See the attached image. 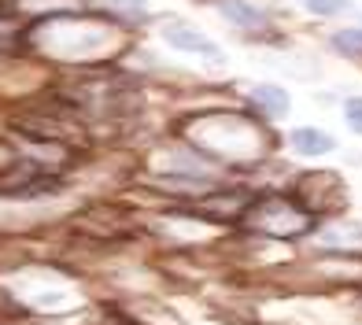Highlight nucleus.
I'll return each instance as SVG.
<instances>
[{"instance_id": "obj_6", "label": "nucleus", "mask_w": 362, "mask_h": 325, "mask_svg": "<svg viewBox=\"0 0 362 325\" xmlns=\"http://www.w3.org/2000/svg\"><path fill=\"white\" fill-rule=\"evenodd\" d=\"M307 8L315 15H340L351 8V0H307Z\"/></svg>"}, {"instance_id": "obj_7", "label": "nucleus", "mask_w": 362, "mask_h": 325, "mask_svg": "<svg viewBox=\"0 0 362 325\" xmlns=\"http://www.w3.org/2000/svg\"><path fill=\"white\" fill-rule=\"evenodd\" d=\"M344 119L351 122L355 134H362V96H351V100L344 104Z\"/></svg>"}, {"instance_id": "obj_3", "label": "nucleus", "mask_w": 362, "mask_h": 325, "mask_svg": "<svg viewBox=\"0 0 362 325\" xmlns=\"http://www.w3.org/2000/svg\"><path fill=\"white\" fill-rule=\"evenodd\" d=\"M292 148L300 152V155H325V152H333L337 148V141L325 134V129H310V126H303V129H296L292 134Z\"/></svg>"}, {"instance_id": "obj_8", "label": "nucleus", "mask_w": 362, "mask_h": 325, "mask_svg": "<svg viewBox=\"0 0 362 325\" xmlns=\"http://www.w3.org/2000/svg\"><path fill=\"white\" fill-rule=\"evenodd\" d=\"M111 4H122V8H134V11H141V8H144L141 0H111Z\"/></svg>"}, {"instance_id": "obj_4", "label": "nucleus", "mask_w": 362, "mask_h": 325, "mask_svg": "<svg viewBox=\"0 0 362 325\" xmlns=\"http://www.w3.org/2000/svg\"><path fill=\"white\" fill-rule=\"evenodd\" d=\"M252 96H255V104H259L262 111H267V115H274V119L288 115V107H292L288 93H285V89H277V85H259Z\"/></svg>"}, {"instance_id": "obj_2", "label": "nucleus", "mask_w": 362, "mask_h": 325, "mask_svg": "<svg viewBox=\"0 0 362 325\" xmlns=\"http://www.w3.org/2000/svg\"><path fill=\"white\" fill-rule=\"evenodd\" d=\"M218 8H222V15L233 26H240V30H262L267 26V15H262L255 4H248V0H218Z\"/></svg>"}, {"instance_id": "obj_5", "label": "nucleus", "mask_w": 362, "mask_h": 325, "mask_svg": "<svg viewBox=\"0 0 362 325\" xmlns=\"http://www.w3.org/2000/svg\"><path fill=\"white\" fill-rule=\"evenodd\" d=\"M333 48H337L340 56L358 59L362 56V30H340V34L333 37Z\"/></svg>"}, {"instance_id": "obj_1", "label": "nucleus", "mask_w": 362, "mask_h": 325, "mask_svg": "<svg viewBox=\"0 0 362 325\" xmlns=\"http://www.w3.org/2000/svg\"><path fill=\"white\" fill-rule=\"evenodd\" d=\"M163 37H167L174 48H181V52H192V56H207V59H218L222 48L211 41L207 34H200V30H192L185 23H167L163 26Z\"/></svg>"}]
</instances>
